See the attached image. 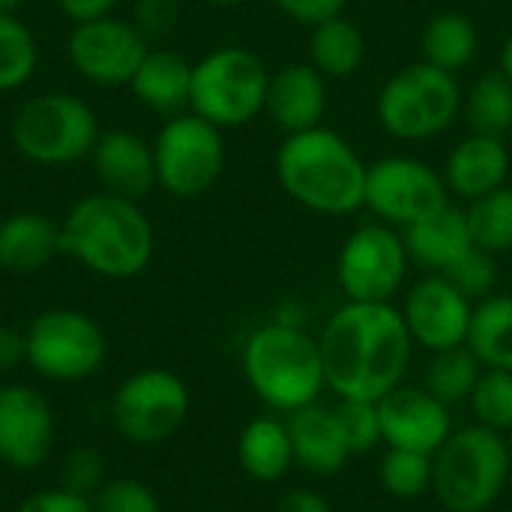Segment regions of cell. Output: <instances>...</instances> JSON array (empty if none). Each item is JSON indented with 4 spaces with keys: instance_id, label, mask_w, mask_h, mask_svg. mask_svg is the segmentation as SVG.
Wrapping results in <instances>:
<instances>
[{
    "instance_id": "obj_1",
    "label": "cell",
    "mask_w": 512,
    "mask_h": 512,
    "mask_svg": "<svg viewBox=\"0 0 512 512\" xmlns=\"http://www.w3.org/2000/svg\"><path fill=\"white\" fill-rule=\"evenodd\" d=\"M327 390L339 399L378 402L405 384L414 339L393 303L345 300L318 336Z\"/></svg>"
},
{
    "instance_id": "obj_2",
    "label": "cell",
    "mask_w": 512,
    "mask_h": 512,
    "mask_svg": "<svg viewBox=\"0 0 512 512\" xmlns=\"http://www.w3.org/2000/svg\"><path fill=\"white\" fill-rule=\"evenodd\" d=\"M369 165L354 144L330 126L285 135L276 150V180L282 192L309 213L351 216L363 210Z\"/></svg>"
},
{
    "instance_id": "obj_3",
    "label": "cell",
    "mask_w": 512,
    "mask_h": 512,
    "mask_svg": "<svg viewBox=\"0 0 512 512\" xmlns=\"http://www.w3.org/2000/svg\"><path fill=\"white\" fill-rule=\"evenodd\" d=\"M63 255L102 279H132L147 270L156 234L138 201L93 192L75 201L60 222Z\"/></svg>"
},
{
    "instance_id": "obj_4",
    "label": "cell",
    "mask_w": 512,
    "mask_h": 512,
    "mask_svg": "<svg viewBox=\"0 0 512 512\" xmlns=\"http://www.w3.org/2000/svg\"><path fill=\"white\" fill-rule=\"evenodd\" d=\"M249 390L273 411L294 414L315 405L327 390L318 339L306 327L267 321L255 327L240 351Z\"/></svg>"
},
{
    "instance_id": "obj_5",
    "label": "cell",
    "mask_w": 512,
    "mask_h": 512,
    "mask_svg": "<svg viewBox=\"0 0 512 512\" xmlns=\"http://www.w3.org/2000/svg\"><path fill=\"white\" fill-rule=\"evenodd\" d=\"M432 492L447 512H489L507 492L512 456L507 435L480 423L453 429L432 456Z\"/></svg>"
},
{
    "instance_id": "obj_6",
    "label": "cell",
    "mask_w": 512,
    "mask_h": 512,
    "mask_svg": "<svg viewBox=\"0 0 512 512\" xmlns=\"http://www.w3.org/2000/svg\"><path fill=\"white\" fill-rule=\"evenodd\" d=\"M465 90L459 75L426 60L393 72L375 99L378 126L396 141H429L462 117Z\"/></svg>"
},
{
    "instance_id": "obj_7",
    "label": "cell",
    "mask_w": 512,
    "mask_h": 512,
    "mask_svg": "<svg viewBox=\"0 0 512 512\" xmlns=\"http://www.w3.org/2000/svg\"><path fill=\"white\" fill-rule=\"evenodd\" d=\"M270 69L243 45H222L192 63L189 111L213 126L237 129L264 114Z\"/></svg>"
},
{
    "instance_id": "obj_8",
    "label": "cell",
    "mask_w": 512,
    "mask_h": 512,
    "mask_svg": "<svg viewBox=\"0 0 512 512\" xmlns=\"http://www.w3.org/2000/svg\"><path fill=\"white\" fill-rule=\"evenodd\" d=\"M99 138L96 111L69 93L27 99L12 117L15 150L36 165H69L90 156Z\"/></svg>"
},
{
    "instance_id": "obj_9",
    "label": "cell",
    "mask_w": 512,
    "mask_h": 512,
    "mask_svg": "<svg viewBox=\"0 0 512 512\" xmlns=\"http://www.w3.org/2000/svg\"><path fill=\"white\" fill-rule=\"evenodd\" d=\"M27 366L54 384L93 378L108 354L102 327L78 309H45L24 330Z\"/></svg>"
},
{
    "instance_id": "obj_10",
    "label": "cell",
    "mask_w": 512,
    "mask_h": 512,
    "mask_svg": "<svg viewBox=\"0 0 512 512\" xmlns=\"http://www.w3.org/2000/svg\"><path fill=\"white\" fill-rule=\"evenodd\" d=\"M192 396L171 369H138L111 396L114 432L132 447H156L174 438L189 420Z\"/></svg>"
},
{
    "instance_id": "obj_11",
    "label": "cell",
    "mask_w": 512,
    "mask_h": 512,
    "mask_svg": "<svg viewBox=\"0 0 512 512\" xmlns=\"http://www.w3.org/2000/svg\"><path fill=\"white\" fill-rule=\"evenodd\" d=\"M156 186L174 198H201L225 171V138L210 120L183 111L168 117L153 141Z\"/></svg>"
},
{
    "instance_id": "obj_12",
    "label": "cell",
    "mask_w": 512,
    "mask_h": 512,
    "mask_svg": "<svg viewBox=\"0 0 512 512\" xmlns=\"http://www.w3.org/2000/svg\"><path fill=\"white\" fill-rule=\"evenodd\" d=\"M447 204H453V198L444 174L417 156H381L366 171L363 210H369L372 219L384 225L405 231L444 210Z\"/></svg>"
},
{
    "instance_id": "obj_13",
    "label": "cell",
    "mask_w": 512,
    "mask_h": 512,
    "mask_svg": "<svg viewBox=\"0 0 512 512\" xmlns=\"http://www.w3.org/2000/svg\"><path fill=\"white\" fill-rule=\"evenodd\" d=\"M411 255L399 228L378 219L357 225L336 255V282L351 303H393L402 291Z\"/></svg>"
},
{
    "instance_id": "obj_14",
    "label": "cell",
    "mask_w": 512,
    "mask_h": 512,
    "mask_svg": "<svg viewBox=\"0 0 512 512\" xmlns=\"http://www.w3.org/2000/svg\"><path fill=\"white\" fill-rule=\"evenodd\" d=\"M66 51L81 78L99 87H120L132 81L150 45L132 21L105 15L75 24Z\"/></svg>"
},
{
    "instance_id": "obj_15",
    "label": "cell",
    "mask_w": 512,
    "mask_h": 512,
    "mask_svg": "<svg viewBox=\"0 0 512 512\" xmlns=\"http://www.w3.org/2000/svg\"><path fill=\"white\" fill-rule=\"evenodd\" d=\"M399 312L414 345L429 354H438L468 342L474 303L447 276L426 273L408 288Z\"/></svg>"
},
{
    "instance_id": "obj_16",
    "label": "cell",
    "mask_w": 512,
    "mask_h": 512,
    "mask_svg": "<svg viewBox=\"0 0 512 512\" xmlns=\"http://www.w3.org/2000/svg\"><path fill=\"white\" fill-rule=\"evenodd\" d=\"M57 441L51 402L30 384L0 387V462L12 471H36Z\"/></svg>"
},
{
    "instance_id": "obj_17",
    "label": "cell",
    "mask_w": 512,
    "mask_h": 512,
    "mask_svg": "<svg viewBox=\"0 0 512 512\" xmlns=\"http://www.w3.org/2000/svg\"><path fill=\"white\" fill-rule=\"evenodd\" d=\"M381 438L393 450H414L435 456L441 444L453 435L450 405L435 399L426 387L399 384L384 399H378Z\"/></svg>"
},
{
    "instance_id": "obj_18",
    "label": "cell",
    "mask_w": 512,
    "mask_h": 512,
    "mask_svg": "<svg viewBox=\"0 0 512 512\" xmlns=\"http://www.w3.org/2000/svg\"><path fill=\"white\" fill-rule=\"evenodd\" d=\"M330 105L327 78L306 60H294L270 72L264 114L285 132H303L324 123Z\"/></svg>"
},
{
    "instance_id": "obj_19",
    "label": "cell",
    "mask_w": 512,
    "mask_h": 512,
    "mask_svg": "<svg viewBox=\"0 0 512 512\" xmlns=\"http://www.w3.org/2000/svg\"><path fill=\"white\" fill-rule=\"evenodd\" d=\"M444 183L450 189V198L456 201H477L501 186H507L512 177V153L504 138L468 132L447 156Z\"/></svg>"
},
{
    "instance_id": "obj_20",
    "label": "cell",
    "mask_w": 512,
    "mask_h": 512,
    "mask_svg": "<svg viewBox=\"0 0 512 512\" xmlns=\"http://www.w3.org/2000/svg\"><path fill=\"white\" fill-rule=\"evenodd\" d=\"M93 171L105 192L138 201L156 186V162L153 144L129 129L99 132L93 150Z\"/></svg>"
},
{
    "instance_id": "obj_21",
    "label": "cell",
    "mask_w": 512,
    "mask_h": 512,
    "mask_svg": "<svg viewBox=\"0 0 512 512\" xmlns=\"http://www.w3.org/2000/svg\"><path fill=\"white\" fill-rule=\"evenodd\" d=\"M291 447H294V465L315 477H333L345 468L351 459L342 423L336 417V405H306L285 417Z\"/></svg>"
},
{
    "instance_id": "obj_22",
    "label": "cell",
    "mask_w": 512,
    "mask_h": 512,
    "mask_svg": "<svg viewBox=\"0 0 512 512\" xmlns=\"http://www.w3.org/2000/svg\"><path fill=\"white\" fill-rule=\"evenodd\" d=\"M402 237H405L411 264H417L426 273H441V276L474 249L465 210L456 204H447L429 219L405 228Z\"/></svg>"
},
{
    "instance_id": "obj_23",
    "label": "cell",
    "mask_w": 512,
    "mask_h": 512,
    "mask_svg": "<svg viewBox=\"0 0 512 512\" xmlns=\"http://www.w3.org/2000/svg\"><path fill=\"white\" fill-rule=\"evenodd\" d=\"M129 87L144 108L162 114L165 120L177 117L189 111L192 63L171 48H150L135 69Z\"/></svg>"
},
{
    "instance_id": "obj_24",
    "label": "cell",
    "mask_w": 512,
    "mask_h": 512,
    "mask_svg": "<svg viewBox=\"0 0 512 512\" xmlns=\"http://www.w3.org/2000/svg\"><path fill=\"white\" fill-rule=\"evenodd\" d=\"M63 255L60 222L45 213L24 210L0 222V270L9 273H36Z\"/></svg>"
},
{
    "instance_id": "obj_25",
    "label": "cell",
    "mask_w": 512,
    "mask_h": 512,
    "mask_svg": "<svg viewBox=\"0 0 512 512\" xmlns=\"http://www.w3.org/2000/svg\"><path fill=\"white\" fill-rule=\"evenodd\" d=\"M237 462L255 483H279L294 468V447L288 423L276 414L255 417L237 438Z\"/></svg>"
},
{
    "instance_id": "obj_26",
    "label": "cell",
    "mask_w": 512,
    "mask_h": 512,
    "mask_svg": "<svg viewBox=\"0 0 512 512\" xmlns=\"http://www.w3.org/2000/svg\"><path fill=\"white\" fill-rule=\"evenodd\" d=\"M366 54H369L366 33L348 15H336L330 21L309 27V63L327 81L354 78L363 69Z\"/></svg>"
},
{
    "instance_id": "obj_27",
    "label": "cell",
    "mask_w": 512,
    "mask_h": 512,
    "mask_svg": "<svg viewBox=\"0 0 512 512\" xmlns=\"http://www.w3.org/2000/svg\"><path fill=\"white\" fill-rule=\"evenodd\" d=\"M420 51H423L420 60L459 75L462 69L474 63L480 51V33H477L474 18L465 12H453V9L432 15L429 24L423 27Z\"/></svg>"
},
{
    "instance_id": "obj_28",
    "label": "cell",
    "mask_w": 512,
    "mask_h": 512,
    "mask_svg": "<svg viewBox=\"0 0 512 512\" xmlns=\"http://www.w3.org/2000/svg\"><path fill=\"white\" fill-rule=\"evenodd\" d=\"M483 369L512 372V294H492L474 303V318L465 342Z\"/></svg>"
},
{
    "instance_id": "obj_29",
    "label": "cell",
    "mask_w": 512,
    "mask_h": 512,
    "mask_svg": "<svg viewBox=\"0 0 512 512\" xmlns=\"http://www.w3.org/2000/svg\"><path fill=\"white\" fill-rule=\"evenodd\" d=\"M462 117L471 132L507 138L512 132V84L504 72H486L465 90Z\"/></svg>"
},
{
    "instance_id": "obj_30",
    "label": "cell",
    "mask_w": 512,
    "mask_h": 512,
    "mask_svg": "<svg viewBox=\"0 0 512 512\" xmlns=\"http://www.w3.org/2000/svg\"><path fill=\"white\" fill-rule=\"evenodd\" d=\"M480 375H483V363L474 357V351L468 345H459V348L432 354L423 387L435 399H441L444 405L453 408V405H462V402L471 399Z\"/></svg>"
},
{
    "instance_id": "obj_31",
    "label": "cell",
    "mask_w": 512,
    "mask_h": 512,
    "mask_svg": "<svg viewBox=\"0 0 512 512\" xmlns=\"http://www.w3.org/2000/svg\"><path fill=\"white\" fill-rule=\"evenodd\" d=\"M465 219L474 246L495 258L512 252V183L465 204Z\"/></svg>"
},
{
    "instance_id": "obj_32",
    "label": "cell",
    "mask_w": 512,
    "mask_h": 512,
    "mask_svg": "<svg viewBox=\"0 0 512 512\" xmlns=\"http://www.w3.org/2000/svg\"><path fill=\"white\" fill-rule=\"evenodd\" d=\"M39 63L36 36L30 27L9 12H0V90L24 87Z\"/></svg>"
},
{
    "instance_id": "obj_33",
    "label": "cell",
    "mask_w": 512,
    "mask_h": 512,
    "mask_svg": "<svg viewBox=\"0 0 512 512\" xmlns=\"http://www.w3.org/2000/svg\"><path fill=\"white\" fill-rule=\"evenodd\" d=\"M432 480H435L432 456L387 447V453L381 459V468H378V483L390 498L417 501L426 492H432Z\"/></svg>"
},
{
    "instance_id": "obj_34",
    "label": "cell",
    "mask_w": 512,
    "mask_h": 512,
    "mask_svg": "<svg viewBox=\"0 0 512 512\" xmlns=\"http://www.w3.org/2000/svg\"><path fill=\"white\" fill-rule=\"evenodd\" d=\"M468 408L474 414V423L510 435L512 432V372L507 369H483Z\"/></svg>"
},
{
    "instance_id": "obj_35",
    "label": "cell",
    "mask_w": 512,
    "mask_h": 512,
    "mask_svg": "<svg viewBox=\"0 0 512 512\" xmlns=\"http://www.w3.org/2000/svg\"><path fill=\"white\" fill-rule=\"evenodd\" d=\"M336 417H339V423H342V432H345V441H348L351 456L372 453L378 444H384V438H381L378 402L339 399V405H336Z\"/></svg>"
},
{
    "instance_id": "obj_36",
    "label": "cell",
    "mask_w": 512,
    "mask_h": 512,
    "mask_svg": "<svg viewBox=\"0 0 512 512\" xmlns=\"http://www.w3.org/2000/svg\"><path fill=\"white\" fill-rule=\"evenodd\" d=\"M96 512H162V501L153 486L135 477L105 480L102 489L93 495Z\"/></svg>"
},
{
    "instance_id": "obj_37",
    "label": "cell",
    "mask_w": 512,
    "mask_h": 512,
    "mask_svg": "<svg viewBox=\"0 0 512 512\" xmlns=\"http://www.w3.org/2000/svg\"><path fill=\"white\" fill-rule=\"evenodd\" d=\"M471 303H480L486 297L495 294V285H498V264H495V255L474 246L456 267H450L444 273Z\"/></svg>"
},
{
    "instance_id": "obj_38",
    "label": "cell",
    "mask_w": 512,
    "mask_h": 512,
    "mask_svg": "<svg viewBox=\"0 0 512 512\" xmlns=\"http://www.w3.org/2000/svg\"><path fill=\"white\" fill-rule=\"evenodd\" d=\"M105 483V459L93 447H75L60 462V486L93 498Z\"/></svg>"
},
{
    "instance_id": "obj_39",
    "label": "cell",
    "mask_w": 512,
    "mask_h": 512,
    "mask_svg": "<svg viewBox=\"0 0 512 512\" xmlns=\"http://www.w3.org/2000/svg\"><path fill=\"white\" fill-rule=\"evenodd\" d=\"M132 24L144 39L171 36L180 24V0H138Z\"/></svg>"
},
{
    "instance_id": "obj_40",
    "label": "cell",
    "mask_w": 512,
    "mask_h": 512,
    "mask_svg": "<svg viewBox=\"0 0 512 512\" xmlns=\"http://www.w3.org/2000/svg\"><path fill=\"white\" fill-rule=\"evenodd\" d=\"M12 512H96L93 510V498L87 495H78V492H69L63 489L60 483L51 486V489H42V492H33L27 495L18 507Z\"/></svg>"
},
{
    "instance_id": "obj_41",
    "label": "cell",
    "mask_w": 512,
    "mask_h": 512,
    "mask_svg": "<svg viewBox=\"0 0 512 512\" xmlns=\"http://www.w3.org/2000/svg\"><path fill=\"white\" fill-rule=\"evenodd\" d=\"M273 6L285 18H291V21H297L303 27H315L321 21H330L336 15H345L348 0H273Z\"/></svg>"
},
{
    "instance_id": "obj_42",
    "label": "cell",
    "mask_w": 512,
    "mask_h": 512,
    "mask_svg": "<svg viewBox=\"0 0 512 512\" xmlns=\"http://www.w3.org/2000/svg\"><path fill=\"white\" fill-rule=\"evenodd\" d=\"M24 360H27L24 333L9 324H0V375L15 372Z\"/></svg>"
},
{
    "instance_id": "obj_43",
    "label": "cell",
    "mask_w": 512,
    "mask_h": 512,
    "mask_svg": "<svg viewBox=\"0 0 512 512\" xmlns=\"http://www.w3.org/2000/svg\"><path fill=\"white\" fill-rule=\"evenodd\" d=\"M60 12L81 24V21H93V18H105L111 15V9L117 6V0H57Z\"/></svg>"
},
{
    "instance_id": "obj_44",
    "label": "cell",
    "mask_w": 512,
    "mask_h": 512,
    "mask_svg": "<svg viewBox=\"0 0 512 512\" xmlns=\"http://www.w3.org/2000/svg\"><path fill=\"white\" fill-rule=\"evenodd\" d=\"M276 512H333L327 498L312 492V489H291L288 495L279 498Z\"/></svg>"
},
{
    "instance_id": "obj_45",
    "label": "cell",
    "mask_w": 512,
    "mask_h": 512,
    "mask_svg": "<svg viewBox=\"0 0 512 512\" xmlns=\"http://www.w3.org/2000/svg\"><path fill=\"white\" fill-rule=\"evenodd\" d=\"M273 321L288 324V327H306L309 315H306V306H303L300 300H285V303H279V309L273 312Z\"/></svg>"
},
{
    "instance_id": "obj_46",
    "label": "cell",
    "mask_w": 512,
    "mask_h": 512,
    "mask_svg": "<svg viewBox=\"0 0 512 512\" xmlns=\"http://www.w3.org/2000/svg\"><path fill=\"white\" fill-rule=\"evenodd\" d=\"M498 72H504V78L512 84V33L507 42L501 45V57H498Z\"/></svg>"
},
{
    "instance_id": "obj_47",
    "label": "cell",
    "mask_w": 512,
    "mask_h": 512,
    "mask_svg": "<svg viewBox=\"0 0 512 512\" xmlns=\"http://www.w3.org/2000/svg\"><path fill=\"white\" fill-rule=\"evenodd\" d=\"M21 6H24V0H0V12H9V15H15Z\"/></svg>"
},
{
    "instance_id": "obj_48",
    "label": "cell",
    "mask_w": 512,
    "mask_h": 512,
    "mask_svg": "<svg viewBox=\"0 0 512 512\" xmlns=\"http://www.w3.org/2000/svg\"><path fill=\"white\" fill-rule=\"evenodd\" d=\"M204 3H210V6H237L243 0H204Z\"/></svg>"
},
{
    "instance_id": "obj_49",
    "label": "cell",
    "mask_w": 512,
    "mask_h": 512,
    "mask_svg": "<svg viewBox=\"0 0 512 512\" xmlns=\"http://www.w3.org/2000/svg\"><path fill=\"white\" fill-rule=\"evenodd\" d=\"M507 444H510V456H512V432H510V435H507Z\"/></svg>"
}]
</instances>
